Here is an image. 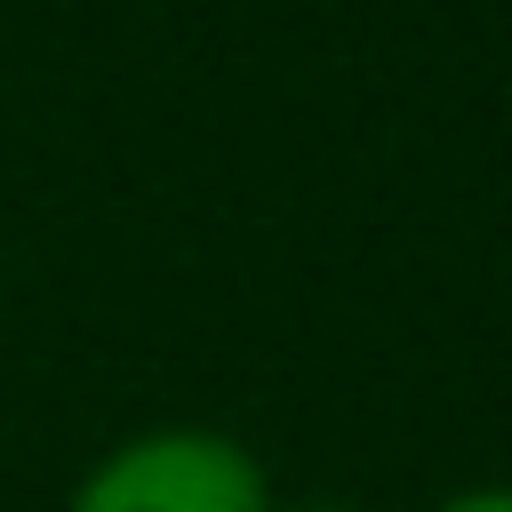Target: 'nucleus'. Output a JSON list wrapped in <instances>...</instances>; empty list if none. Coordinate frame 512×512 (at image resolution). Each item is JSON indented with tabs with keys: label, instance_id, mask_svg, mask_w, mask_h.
<instances>
[{
	"label": "nucleus",
	"instance_id": "obj_1",
	"mask_svg": "<svg viewBox=\"0 0 512 512\" xmlns=\"http://www.w3.org/2000/svg\"><path fill=\"white\" fill-rule=\"evenodd\" d=\"M64 512H280V488L224 424H144L80 464Z\"/></svg>",
	"mask_w": 512,
	"mask_h": 512
},
{
	"label": "nucleus",
	"instance_id": "obj_2",
	"mask_svg": "<svg viewBox=\"0 0 512 512\" xmlns=\"http://www.w3.org/2000/svg\"><path fill=\"white\" fill-rule=\"evenodd\" d=\"M432 512H512V480H464V488H448Z\"/></svg>",
	"mask_w": 512,
	"mask_h": 512
},
{
	"label": "nucleus",
	"instance_id": "obj_3",
	"mask_svg": "<svg viewBox=\"0 0 512 512\" xmlns=\"http://www.w3.org/2000/svg\"><path fill=\"white\" fill-rule=\"evenodd\" d=\"M280 512H376V504H352V496H280Z\"/></svg>",
	"mask_w": 512,
	"mask_h": 512
}]
</instances>
